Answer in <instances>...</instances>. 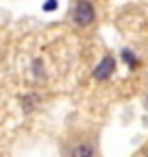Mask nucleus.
<instances>
[{
    "instance_id": "39448f33",
    "label": "nucleus",
    "mask_w": 148,
    "mask_h": 157,
    "mask_svg": "<svg viewBox=\"0 0 148 157\" xmlns=\"http://www.w3.org/2000/svg\"><path fill=\"white\" fill-rule=\"evenodd\" d=\"M42 68H44V66H42V59H35V61H33V74L42 78V76H44V70H42Z\"/></svg>"
},
{
    "instance_id": "f257e3e1",
    "label": "nucleus",
    "mask_w": 148,
    "mask_h": 157,
    "mask_svg": "<svg viewBox=\"0 0 148 157\" xmlns=\"http://www.w3.org/2000/svg\"><path fill=\"white\" fill-rule=\"evenodd\" d=\"M72 17H74V22H76L79 26H89L91 22H94V17H96V11H94V7H91L89 0H79L76 7H74V11H72Z\"/></svg>"
},
{
    "instance_id": "423d86ee",
    "label": "nucleus",
    "mask_w": 148,
    "mask_h": 157,
    "mask_svg": "<svg viewBox=\"0 0 148 157\" xmlns=\"http://www.w3.org/2000/svg\"><path fill=\"white\" fill-rule=\"evenodd\" d=\"M44 9H46V11H54V9H57V0H50V2H44Z\"/></svg>"
},
{
    "instance_id": "0eeeda50",
    "label": "nucleus",
    "mask_w": 148,
    "mask_h": 157,
    "mask_svg": "<svg viewBox=\"0 0 148 157\" xmlns=\"http://www.w3.org/2000/svg\"><path fill=\"white\" fill-rule=\"evenodd\" d=\"M146 157H148V155H146Z\"/></svg>"
},
{
    "instance_id": "f03ea898",
    "label": "nucleus",
    "mask_w": 148,
    "mask_h": 157,
    "mask_svg": "<svg viewBox=\"0 0 148 157\" xmlns=\"http://www.w3.org/2000/svg\"><path fill=\"white\" fill-rule=\"evenodd\" d=\"M65 157H96V146L89 140H79L72 142L65 151Z\"/></svg>"
},
{
    "instance_id": "7ed1b4c3",
    "label": "nucleus",
    "mask_w": 148,
    "mask_h": 157,
    "mask_svg": "<svg viewBox=\"0 0 148 157\" xmlns=\"http://www.w3.org/2000/svg\"><path fill=\"white\" fill-rule=\"evenodd\" d=\"M113 70H116V59L113 57H105L102 61L96 66V70H94V78L105 81V78H109L111 74H113Z\"/></svg>"
},
{
    "instance_id": "20e7f679",
    "label": "nucleus",
    "mask_w": 148,
    "mask_h": 157,
    "mask_svg": "<svg viewBox=\"0 0 148 157\" xmlns=\"http://www.w3.org/2000/svg\"><path fill=\"white\" fill-rule=\"evenodd\" d=\"M122 57H124V61L128 63V68H131V70H135V68H137V63H139V61L135 59V55H133L131 50H124V52H122Z\"/></svg>"
}]
</instances>
